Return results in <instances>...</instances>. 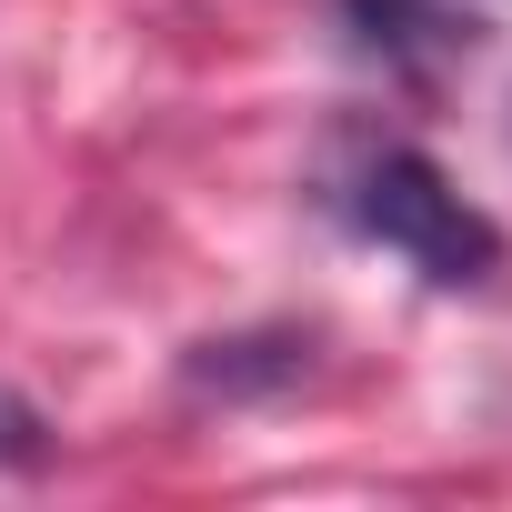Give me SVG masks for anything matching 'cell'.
<instances>
[{
	"label": "cell",
	"instance_id": "6da1fadb",
	"mask_svg": "<svg viewBox=\"0 0 512 512\" xmlns=\"http://www.w3.org/2000/svg\"><path fill=\"white\" fill-rule=\"evenodd\" d=\"M352 221H362L382 251H402L422 282H442V292L502 272V231H492V211H472L422 151H372V161L352 171Z\"/></svg>",
	"mask_w": 512,
	"mask_h": 512
},
{
	"label": "cell",
	"instance_id": "7a4b0ae2",
	"mask_svg": "<svg viewBox=\"0 0 512 512\" xmlns=\"http://www.w3.org/2000/svg\"><path fill=\"white\" fill-rule=\"evenodd\" d=\"M0 462H41V412L21 392H0Z\"/></svg>",
	"mask_w": 512,
	"mask_h": 512
}]
</instances>
